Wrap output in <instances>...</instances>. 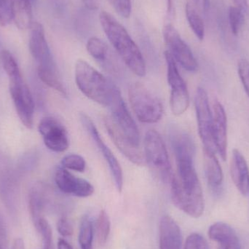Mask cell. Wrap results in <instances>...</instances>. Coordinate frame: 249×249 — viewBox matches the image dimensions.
Masks as SVG:
<instances>
[{
	"instance_id": "obj_1",
	"label": "cell",
	"mask_w": 249,
	"mask_h": 249,
	"mask_svg": "<svg viewBox=\"0 0 249 249\" xmlns=\"http://www.w3.org/2000/svg\"><path fill=\"white\" fill-rule=\"evenodd\" d=\"M176 162L178 174H174L170 181L173 203L188 216L200 217L204 212V198L194 159L182 158Z\"/></svg>"
},
{
	"instance_id": "obj_2",
	"label": "cell",
	"mask_w": 249,
	"mask_h": 249,
	"mask_svg": "<svg viewBox=\"0 0 249 249\" xmlns=\"http://www.w3.org/2000/svg\"><path fill=\"white\" fill-rule=\"evenodd\" d=\"M99 21L109 42L127 67L139 77L146 74L143 55L125 28L107 12H101Z\"/></svg>"
},
{
	"instance_id": "obj_3",
	"label": "cell",
	"mask_w": 249,
	"mask_h": 249,
	"mask_svg": "<svg viewBox=\"0 0 249 249\" xmlns=\"http://www.w3.org/2000/svg\"><path fill=\"white\" fill-rule=\"evenodd\" d=\"M74 76L77 87L85 96L102 106H109L115 85L84 60H77Z\"/></svg>"
},
{
	"instance_id": "obj_4",
	"label": "cell",
	"mask_w": 249,
	"mask_h": 249,
	"mask_svg": "<svg viewBox=\"0 0 249 249\" xmlns=\"http://www.w3.org/2000/svg\"><path fill=\"white\" fill-rule=\"evenodd\" d=\"M143 144L145 162L158 179L170 183L174 174L162 136L157 130H149L145 135Z\"/></svg>"
},
{
	"instance_id": "obj_5",
	"label": "cell",
	"mask_w": 249,
	"mask_h": 249,
	"mask_svg": "<svg viewBox=\"0 0 249 249\" xmlns=\"http://www.w3.org/2000/svg\"><path fill=\"white\" fill-rule=\"evenodd\" d=\"M129 101L139 121L143 124H155L162 118L163 107L144 85L133 83L128 89Z\"/></svg>"
},
{
	"instance_id": "obj_6",
	"label": "cell",
	"mask_w": 249,
	"mask_h": 249,
	"mask_svg": "<svg viewBox=\"0 0 249 249\" xmlns=\"http://www.w3.org/2000/svg\"><path fill=\"white\" fill-rule=\"evenodd\" d=\"M167 64V77L171 89L170 106L173 114L176 116L183 115L190 105V95L184 79L181 77L177 67V62L168 51H165Z\"/></svg>"
},
{
	"instance_id": "obj_7",
	"label": "cell",
	"mask_w": 249,
	"mask_h": 249,
	"mask_svg": "<svg viewBox=\"0 0 249 249\" xmlns=\"http://www.w3.org/2000/svg\"><path fill=\"white\" fill-rule=\"evenodd\" d=\"M30 29L29 50L38 64L37 72L58 73V69L45 37L43 26L38 22H33Z\"/></svg>"
},
{
	"instance_id": "obj_8",
	"label": "cell",
	"mask_w": 249,
	"mask_h": 249,
	"mask_svg": "<svg viewBox=\"0 0 249 249\" xmlns=\"http://www.w3.org/2000/svg\"><path fill=\"white\" fill-rule=\"evenodd\" d=\"M196 117L199 135L204 149L216 153L213 136V115L209 105L207 93L203 88L199 87L195 97Z\"/></svg>"
},
{
	"instance_id": "obj_9",
	"label": "cell",
	"mask_w": 249,
	"mask_h": 249,
	"mask_svg": "<svg viewBox=\"0 0 249 249\" xmlns=\"http://www.w3.org/2000/svg\"><path fill=\"white\" fill-rule=\"evenodd\" d=\"M163 38L165 45L168 47V51L176 62H178L184 70L190 72L197 71L198 64L193 51L173 25L167 24L165 26Z\"/></svg>"
},
{
	"instance_id": "obj_10",
	"label": "cell",
	"mask_w": 249,
	"mask_h": 249,
	"mask_svg": "<svg viewBox=\"0 0 249 249\" xmlns=\"http://www.w3.org/2000/svg\"><path fill=\"white\" fill-rule=\"evenodd\" d=\"M112 119L120 129L135 143L140 146V133L132 118L122 95L118 87H115L109 104Z\"/></svg>"
},
{
	"instance_id": "obj_11",
	"label": "cell",
	"mask_w": 249,
	"mask_h": 249,
	"mask_svg": "<svg viewBox=\"0 0 249 249\" xmlns=\"http://www.w3.org/2000/svg\"><path fill=\"white\" fill-rule=\"evenodd\" d=\"M80 118L83 127L86 128L89 136H90L91 139H93V142L97 146L98 149L102 152V155L110 170L117 190L121 193L123 190V186H124V174H123V170L119 162L113 152L101 137L100 134L92 120L84 113L80 114Z\"/></svg>"
},
{
	"instance_id": "obj_12",
	"label": "cell",
	"mask_w": 249,
	"mask_h": 249,
	"mask_svg": "<svg viewBox=\"0 0 249 249\" xmlns=\"http://www.w3.org/2000/svg\"><path fill=\"white\" fill-rule=\"evenodd\" d=\"M10 93L19 119L27 128H32L35 103L29 88L23 80L10 82Z\"/></svg>"
},
{
	"instance_id": "obj_13",
	"label": "cell",
	"mask_w": 249,
	"mask_h": 249,
	"mask_svg": "<svg viewBox=\"0 0 249 249\" xmlns=\"http://www.w3.org/2000/svg\"><path fill=\"white\" fill-rule=\"evenodd\" d=\"M38 129L48 149L55 152H64L68 149L70 142L67 129L58 120L46 117L39 123Z\"/></svg>"
},
{
	"instance_id": "obj_14",
	"label": "cell",
	"mask_w": 249,
	"mask_h": 249,
	"mask_svg": "<svg viewBox=\"0 0 249 249\" xmlns=\"http://www.w3.org/2000/svg\"><path fill=\"white\" fill-rule=\"evenodd\" d=\"M105 125L115 146L128 160L135 165H144V154L141 150L140 146L135 144L118 127L112 118H105Z\"/></svg>"
},
{
	"instance_id": "obj_15",
	"label": "cell",
	"mask_w": 249,
	"mask_h": 249,
	"mask_svg": "<svg viewBox=\"0 0 249 249\" xmlns=\"http://www.w3.org/2000/svg\"><path fill=\"white\" fill-rule=\"evenodd\" d=\"M55 181L58 188L65 194L87 197L94 193V187L89 181L76 177L63 167L57 169Z\"/></svg>"
},
{
	"instance_id": "obj_16",
	"label": "cell",
	"mask_w": 249,
	"mask_h": 249,
	"mask_svg": "<svg viewBox=\"0 0 249 249\" xmlns=\"http://www.w3.org/2000/svg\"><path fill=\"white\" fill-rule=\"evenodd\" d=\"M53 193L42 184L35 186L29 195V209L34 224L44 217L48 211L52 210L56 205Z\"/></svg>"
},
{
	"instance_id": "obj_17",
	"label": "cell",
	"mask_w": 249,
	"mask_h": 249,
	"mask_svg": "<svg viewBox=\"0 0 249 249\" xmlns=\"http://www.w3.org/2000/svg\"><path fill=\"white\" fill-rule=\"evenodd\" d=\"M213 136L216 152L223 160H226L228 149V123L223 105L219 101L213 105Z\"/></svg>"
},
{
	"instance_id": "obj_18",
	"label": "cell",
	"mask_w": 249,
	"mask_h": 249,
	"mask_svg": "<svg viewBox=\"0 0 249 249\" xmlns=\"http://www.w3.org/2000/svg\"><path fill=\"white\" fill-rule=\"evenodd\" d=\"M160 249H181L182 235L178 224L169 216H164L160 222Z\"/></svg>"
},
{
	"instance_id": "obj_19",
	"label": "cell",
	"mask_w": 249,
	"mask_h": 249,
	"mask_svg": "<svg viewBox=\"0 0 249 249\" xmlns=\"http://www.w3.org/2000/svg\"><path fill=\"white\" fill-rule=\"evenodd\" d=\"M231 175L232 181L243 196L249 193V168L244 155L235 149L231 160Z\"/></svg>"
},
{
	"instance_id": "obj_20",
	"label": "cell",
	"mask_w": 249,
	"mask_h": 249,
	"mask_svg": "<svg viewBox=\"0 0 249 249\" xmlns=\"http://www.w3.org/2000/svg\"><path fill=\"white\" fill-rule=\"evenodd\" d=\"M209 236L212 241L218 243V249H242L236 232L228 224H213L209 228Z\"/></svg>"
},
{
	"instance_id": "obj_21",
	"label": "cell",
	"mask_w": 249,
	"mask_h": 249,
	"mask_svg": "<svg viewBox=\"0 0 249 249\" xmlns=\"http://www.w3.org/2000/svg\"><path fill=\"white\" fill-rule=\"evenodd\" d=\"M204 171L209 187L215 194L221 191L223 185L224 175L222 167L215 152L204 149Z\"/></svg>"
},
{
	"instance_id": "obj_22",
	"label": "cell",
	"mask_w": 249,
	"mask_h": 249,
	"mask_svg": "<svg viewBox=\"0 0 249 249\" xmlns=\"http://www.w3.org/2000/svg\"><path fill=\"white\" fill-rule=\"evenodd\" d=\"M13 20L20 29H30L32 21V0H10Z\"/></svg>"
},
{
	"instance_id": "obj_23",
	"label": "cell",
	"mask_w": 249,
	"mask_h": 249,
	"mask_svg": "<svg viewBox=\"0 0 249 249\" xmlns=\"http://www.w3.org/2000/svg\"><path fill=\"white\" fill-rule=\"evenodd\" d=\"M89 53L98 62L102 64L108 70L113 69L112 55L107 44L96 36L89 38L86 44Z\"/></svg>"
},
{
	"instance_id": "obj_24",
	"label": "cell",
	"mask_w": 249,
	"mask_h": 249,
	"mask_svg": "<svg viewBox=\"0 0 249 249\" xmlns=\"http://www.w3.org/2000/svg\"><path fill=\"white\" fill-rule=\"evenodd\" d=\"M185 14L190 29L199 40L202 41L205 36V25L201 16L191 1H187L185 6Z\"/></svg>"
},
{
	"instance_id": "obj_25",
	"label": "cell",
	"mask_w": 249,
	"mask_h": 249,
	"mask_svg": "<svg viewBox=\"0 0 249 249\" xmlns=\"http://www.w3.org/2000/svg\"><path fill=\"white\" fill-rule=\"evenodd\" d=\"M93 225L90 218L85 215L80 222L78 241L82 249H93Z\"/></svg>"
},
{
	"instance_id": "obj_26",
	"label": "cell",
	"mask_w": 249,
	"mask_h": 249,
	"mask_svg": "<svg viewBox=\"0 0 249 249\" xmlns=\"http://www.w3.org/2000/svg\"><path fill=\"white\" fill-rule=\"evenodd\" d=\"M1 64L4 71L7 73L10 82L19 81L23 80L20 69L13 55L10 51L4 50L0 54Z\"/></svg>"
},
{
	"instance_id": "obj_27",
	"label": "cell",
	"mask_w": 249,
	"mask_h": 249,
	"mask_svg": "<svg viewBox=\"0 0 249 249\" xmlns=\"http://www.w3.org/2000/svg\"><path fill=\"white\" fill-rule=\"evenodd\" d=\"M96 236L101 245L106 244L110 234L111 222L109 216L105 211H101L96 221Z\"/></svg>"
},
{
	"instance_id": "obj_28",
	"label": "cell",
	"mask_w": 249,
	"mask_h": 249,
	"mask_svg": "<svg viewBox=\"0 0 249 249\" xmlns=\"http://www.w3.org/2000/svg\"><path fill=\"white\" fill-rule=\"evenodd\" d=\"M34 225L42 238V249H53L52 229L47 219L45 217L41 218Z\"/></svg>"
},
{
	"instance_id": "obj_29",
	"label": "cell",
	"mask_w": 249,
	"mask_h": 249,
	"mask_svg": "<svg viewBox=\"0 0 249 249\" xmlns=\"http://www.w3.org/2000/svg\"><path fill=\"white\" fill-rule=\"evenodd\" d=\"M244 23V11L236 6H232L229 10V23L232 33L238 35Z\"/></svg>"
},
{
	"instance_id": "obj_30",
	"label": "cell",
	"mask_w": 249,
	"mask_h": 249,
	"mask_svg": "<svg viewBox=\"0 0 249 249\" xmlns=\"http://www.w3.org/2000/svg\"><path fill=\"white\" fill-rule=\"evenodd\" d=\"M63 168L67 170L84 172L86 168V162L84 158L77 154L67 155L61 160Z\"/></svg>"
},
{
	"instance_id": "obj_31",
	"label": "cell",
	"mask_w": 249,
	"mask_h": 249,
	"mask_svg": "<svg viewBox=\"0 0 249 249\" xmlns=\"http://www.w3.org/2000/svg\"><path fill=\"white\" fill-rule=\"evenodd\" d=\"M114 10L124 18H128L131 13V0H108Z\"/></svg>"
},
{
	"instance_id": "obj_32",
	"label": "cell",
	"mask_w": 249,
	"mask_h": 249,
	"mask_svg": "<svg viewBox=\"0 0 249 249\" xmlns=\"http://www.w3.org/2000/svg\"><path fill=\"white\" fill-rule=\"evenodd\" d=\"M184 249H209L206 239L200 234L193 233L186 240Z\"/></svg>"
},
{
	"instance_id": "obj_33",
	"label": "cell",
	"mask_w": 249,
	"mask_h": 249,
	"mask_svg": "<svg viewBox=\"0 0 249 249\" xmlns=\"http://www.w3.org/2000/svg\"><path fill=\"white\" fill-rule=\"evenodd\" d=\"M238 71L244 90L249 97V62L247 60H240L238 65Z\"/></svg>"
},
{
	"instance_id": "obj_34",
	"label": "cell",
	"mask_w": 249,
	"mask_h": 249,
	"mask_svg": "<svg viewBox=\"0 0 249 249\" xmlns=\"http://www.w3.org/2000/svg\"><path fill=\"white\" fill-rule=\"evenodd\" d=\"M13 20L11 5L8 0H0V26H6Z\"/></svg>"
},
{
	"instance_id": "obj_35",
	"label": "cell",
	"mask_w": 249,
	"mask_h": 249,
	"mask_svg": "<svg viewBox=\"0 0 249 249\" xmlns=\"http://www.w3.org/2000/svg\"><path fill=\"white\" fill-rule=\"evenodd\" d=\"M57 231L61 236H71L73 234L72 225L67 217L62 216L57 222Z\"/></svg>"
},
{
	"instance_id": "obj_36",
	"label": "cell",
	"mask_w": 249,
	"mask_h": 249,
	"mask_svg": "<svg viewBox=\"0 0 249 249\" xmlns=\"http://www.w3.org/2000/svg\"><path fill=\"white\" fill-rule=\"evenodd\" d=\"M7 229H6L5 225H4L2 218L0 216V242L4 245L6 241H7Z\"/></svg>"
},
{
	"instance_id": "obj_37",
	"label": "cell",
	"mask_w": 249,
	"mask_h": 249,
	"mask_svg": "<svg viewBox=\"0 0 249 249\" xmlns=\"http://www.w3.org/2000/svg\"><path fill=\"white\" fill-rule=\"evenodd\" d=\"M85 7L90 10H98L99 7V0H82Z\"/></svg>"
},
{
	"instance_id": "obj_38",
	"label": "cell",
	"mask_w": 249,
	"mask_h": 249,
	"mask_svg": "<svg viewBox=\"0 0 249 249\" xmlns=\"http://www.w3.org/2000/svg\"><path fill=\"white\" fill-rule=\"evenodd\" d=\"M194 1L200 10L204 13L208 12L210 7V0H194Z\"/></svg>"
},
{
	"instance_id": "obj_39",
	"label": "cell",
	"mask_w": 249,
	"mask_h": 249,
	"mask_svg": "<svg viewBox=\"0 0 249 249\" xmlns=\"http://www.w3.org/2000/svg\"><path fill=\"white\" fill-rule=\"evenodd\" d=\"M236 7H239L244 12H247L249 9L248 0H233Z\"/></svg>"
},
{
	"instance_id": "obj_40",
	"label": "cell",
	"mask_w": 249,
	"mask_h": 249,
	"mask_svg": "<svg viewBox=\"0 0 249 249\" xmlns=\"http://www.w3.org/2000/svg\"><path fill=\"white\" fill-rule=\"evenodd\" d=\"M11 249H25L24 242L22 238H16Z\"/></svg>"
},
{
	"instance_id": "obj_41",
	"label": "cell",
	"mask_w": 249,
	"mask_h": 249,
	"mask_svg": "<svg viewBox=\"0 0 249 249\" xmlns=\"http://www.w3.org/2000/svg\"><path fill=\"white\" fill-rule=\"evenodd\" d=\"M58 249H73L71 246L64 239H59L57 245Z\"/></svg>"
},
{
	"instance_id": "obj_42",
	"label": "cell",
	"mask_w": 249,
	"mask_h": 249,
	"mask_svg": "<svg viewBox=\"0 0 249 249\" xmlns=\"http://www.w3.org/2000/svg\"><path fill=\"white\" fill-rule=\"evenodd\" d=\"M167 12L170 16H173L174 12V0H167Z\"/></svg>"
},
{
	"instance_id": "obj_43",
	"label": "cell",
	"mask_w": 249,
	"mask_h": 249,
	"mask_svg": "<svg viewBox=\"0 0 249 249\" xmlns=\"http://www.w3.org/2000/svg\"><path fill=\"white\" fill-rule=\"evenodd\" d=\"M4 245L3 244H1V242H0V249H4Z\"/></svg>"
}]
</instances>
